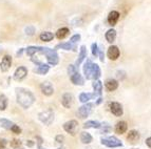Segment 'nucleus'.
<instances>
[{
    "instance_id": "39448f33",
    "label": "nucleus",
    "mask_w": 151,
    "mask_h": 149,
    "mask_svg": "<svg viewBox=\"0 0 151 149\" xmlns=\"http://www.w3.org/2000/svg\"><path fill=\"white\" fill-rule=\"evenodd\" d=\"M77 128H78V122L76 120H71V121L65 122V124H63V129L68 132V133L72 134V136H74L77 132Z\"/></svg>"
},
{
    "instance_id": "2f4dec72",
    "label": "nucleus",
    "mask_w": 151,
    "mask_h": 149,
    "mask_svg": "<svg viewBox=\"0 0 151 149\" xmlns=\"http://www.w3.org/2000/svg\"><path fill=\"white\" fill-rule=\"evenodd\" d=\"M6 106H8V98L4 94H1L0 96V110H5Z\"/></svg>"
},
{
    "instance_id": "6ab92c4d",
    "label": "nucleus",
    "mask_w": 151,
    "mask_h": 149,
    "mask_svg": "<svg viewBox=\"0 0 151 149\" xmlns=\"http://www.w3.org/2000/svg\"><path fill=\"white\" fill-rule=\"evenodd\" d=\"M93 88H94V94L96 96H101L103 92V83L99 80H94L93 82Z\"/></svg>"
},
{
    "instance_id": "6e6552de",
    "label": "nucleus",
    "mask_w": 151,
    "mask_h": 149,
    "mask_svg": "<svg viewBox=\"0 0 151 149\" xmlns=\"http://www.w3.org/2000/svg\"><path fill=\"white\" fill-rule=\"evenodd\" d=\"M93 65L94 63H92L91 60H87V62L83 65V74L87 80L92 79V72H93Z\"/></svg>"
},
{
    "instance_id": "79ce46f5",
    "label": "nucleus",
    "mask_w": 151,
    "mask_h": 149,
    "mask_svg": "<svg viewBox=\"0 0 151 149\" xmlns=\"http://www.w3.org/2000/svg\"><path fill=\"white\" fill-rule=\"evenodd\" d=\"M63 140H65V138H63V136H61V134H59V136H57V137L55 138V141L57 142V143H63Z\"/></svg>"
},
{
    "instance_id": "ea45409f",
    "label": "nucleus",
    "mask_w": 151,
    "mask_h": 149,
    "mask_svg": "<svg viewBox=\"0 0 151 149\" xmlns=\"http://www.w3.org/2000/svg\"><path fill=\"white\" fill-rule=\"evenodd\" d=\"M8 144V142L5 139H0V149H4L5 146Z\"/></svg>"
},
{
    "instance_id": "a878e982",
    "label": "nucleus",
    "mask_w": 151,
    "mask_h": 149,
    "mask_svg": "<svg viewBox=\"0 0 151 149\" xmlns=\"http://www.w3.org/2000/svg\"><path fill=\"white\" fill-rule=\"evenodd\" d=\"M56 48H61V50H76V45L71 42L61 43V44H58L56 46Z\"/></svg>"
},
{
    "instance_id": "473e14b6",
    "label": "nucleus",
    "mask_w": 151,
    "mask_h": 149,
    "mask_svg": "<svg viewBox=\"0 0 151 149\" xmlns=\"http://www.w3.org/2000/svg\"><path fill=\"white\" fill-rule=\"evenodd\" d=\"M20 145H21V142L19 141V140H17V139H14L12 142H11V147H12V148H14V149L19 148V147H20Z\"/></svg>"
},
{
    "instance_id": "de8ad7c7",
    "label": "nucleus",
    "mask_w": 151,
    "mask_h": 149,
    "mask_svg": "<svg viewBox=\"0 0 151 149\" xmlns=\"http://www.w3.org/2000/svg\"><path fill=\"white\" fill-rule=\"evenodd\" d=\"M38 148H39V149H43V148H41V147H40V146H39V147H38Z\"/></svg>"
},
{
    "instance_id": "0eeeda50",
    "label": "nucleus",
    "mask_w": 151,
    "mask_h": 149,
    "mask_svg": "<svg viewBox=\"0 0 151 149\" xmlns=\"http://www.w3.org/2000/svg\"><path fill=\"white\" fill-rule=\"evenodd\" d=\"M110 111L115 116V117H122L124 114L123 106L119 102H112L110 103Z\"/></svg>"
},
{
    "instance_id": "aec40b11",
    "label": "nucleus",
    "mask_w": 151,
    "mask_h": 149,
    "mask_svg": "<svg viewBox=\"0 0 151 149\" xmlns=\"http://www.w3.org/2000/svg\"><path fill=\"white\" fill-rule=\"evenodd\" d=\"M86 58H87V50H86V46H85V45H83V46L81 47L79 56H78V59H77V61H76V66L81 65V62H83Z\"/></svg>"
},
{
    "instance_id": "393cba45",
    "label": "nucleus",
    "mask_w": 151,
    "mask_h": 149,
    "mask_svg": "<svg viewBox=\"0 0 151 149\" xmlns=\"http://www.w3.org/2000/svg\"><path fill=\"white\" fill-rule=\"evenodd\" d=\"M69 33H70V31H69L68 28H61L57 31V33H56V37H57L59 40L65 39V38L69 35Z\"/></svg>"
},
{
    "instance_id": "f704fd0d",
    "label": "nucleus",
    "mask_w": 151,
    "mask_h": 149,
    "mask_svg": "<svg viewBox=\"0 0 151 149\" xmlns=\"http://www.w3.org/2000/svg\"><path fill=\"white\" fill-rule=\"evenodd\" d=\"M101 133H108V132L111 131V127L109 126V125H101Z\"/></svg>"
},
{
    "instance_id": "72a5a7b5",
    "label": "nucleus",
    "mask_w": 151,
    "mask_h": 149,
    "mask_svg": "<svg viewBox=\"0 0 151 149\" xmlns=\"http://www.w3.org/2000/svg\"><path fill=\"white\" fill-rule=\"evenodd\" d=\"M79 40H81V35H79V34H76V35L72 36V37L70 38V42L73 43V44H75V43L78 42Z\"/></svg>"
},
{
    "instance_id": "09e8293b",
    "label": "nucleus",
    "mask_w": 151,
    "mask_h": 149,
    "mask_svg": "<svg viewBox=\"0 0 151 149\" xmlns=\"http://www.w3.org/2000/svg\"><path fill=\"white\" fill-rule=\"evenodd\" d=\"M58 149H63V148H58Z\"/></svg>"
},
{
    "instance_id": "37998d69",
    "label": "nucleus",
    "mask_w": 151,
    "mask_h": 149,
    "mask_svg": "<svg viewBox=\"0 0 151 149\" xmlns=\"http://www.w3.org/2000/svg\"><path fill=\"white\" fill-rule=\"evenodd\" d=\"M99 53V60H101V62H104V60H105V55H104V52L103 50H98Z\"/></svg>"
},
{
    "instance_id": "bb28decb",
    "label": "nucleus",
    "mask_w": 151,
    "mask_h": 149,
    "mask_svg": "<svg viewBox=\"0 0 151 149\" xmlns=\"http://www.w3.org/2000/svg\"><path fill=\"white\" fill-rule=\"evenodd\" d=\"M101 124L97 121H88L83 124V128L85 129H88V128H101Z\"/></svg>"
},
{
    "instance_id": "423d86ee",
    "label": "nucleus",
    "mask_w": 151,
    "mask_h": 149,
    "mask_svg": "<svg viewBox=\"0 0 151 149\" xmlns=\"http://www.w3.org/2000/svg\"><path fill=\"white\" fill-rule=\"evenodd\" d=\"M92 107H93V105L90 104V103H85V105H83L81 107H79V108H78V111H77L78 116H79L81 119H85V118H87L89 114H91Z\"/></svg>"
},
{
    "instance_id": "f8f14e48",
    "label": "nucleus",
    "mask_w": 151,
    "mask_h": 149,
    "mask_svg": "<svg viewBox=\"0 0 151 149\" xmlns=\"http://www.w3.org/2000/svg\"><path fill=\"white\" fill-rule=\"evenodd\" d=\"M61 104L65 108H70L73 104V96L69 92H65L61 98Z\"/></svg>"
},
{
    "instance_id": "49530a36",
    "label": "nucleus",
    "mask_w": 151,
    "mask_h": 149,
    "mask_svg": "<svg viewBox=\"0 0 151 149\" xmlns=\"http://www.w3.org/2000/svg\"><path fill=\"white\" fill-rule=\"evenodd\" d=\"M1 50H2V48H1V47H0V53H1Z\"/></svg>"
},
{
    "instance_id": "cd10ccee",
    "label": "nucleus",
    "mask_w": 151,
    "mask_h": 149,
    "mask_svg": "<svg viewBox=\"0 0 151 149\" xmlns=\"http://www.w3.org/2000/svg\"><path fill=\"white\" fill-rule=\"evenodd\" d=\"M39 38H40L41 41H45V42H49V41H51V40L53 39L54 36L52 33L50 32H45V33H41V35L39 36Z\"/></svg>"
},
{
    "instance_id": "4be33fe9",
    "label": "nucleus",
    "mask_w": 151,
    "mask_h": 149,
    "mask_svg": "<svg viewBox=\"0 0 151 149\" xmlns=\"http://www.w3.org/2000/svg\"><path fill=\"white\" fill-rule=\"evenodd\" d=\"M49 70H50V66H49L48 64H42V63H40V64H38V67L35 68L34 72L38 74H45L49 72Z\"/></svg>"
},
{
    "instance_id": "9b49d317",
    "label": "nucleus",
    "mask_w": 151,
    "mask_h": 149,
    "mask_svg": "<svg viewBox=\"0 0 151 149\" xmlns=\"http://www.w3.org/2000/svg\"><path fill=\"white\" fill-rule=\"evenodd\" d=\"M139 139H141V134H139V132L137 131V130L132 129L127 134V141H128L129 143H131V144L137 143V141H139Z\"/></svg>"
},
{
    "instance_id": "4c0bfd02",
    "label": "nucleus",
    "mask_w": 151,
    "mask_h": 149,
    "mask_svg": "<svg viewBox=\"0 0 151 149\" xmlns=\"http://www.w3.org/2000/svg\"><path fill=\"white\" fill-rule=\"evenodd\" d=\"M11 130H12L14 133H17V134H19L21 132V129H20V127L19 126H17V125H13L12 126V128H11Z\"/></svg>"
},
{
    "instance_id": "f257e3e1",
    "label": "nucleus",
    "mask_w": 151,
    "mask_h": 149,
    "mask_svg": "<svg viewBox=\"0 0 151 149\" xmlns=\"http://www.w3.org/2000/svg\"><path fill=\"white\" fill-rule=\"evenodd\" d=\"M16 96H17V102L23 107L29 108L35 101L34 94L27 88H16Z\"/></svg>"
},
{
    "instance_id": "9d476101",
    "label": "nucleus",
    "mask_w": 151,
    "mask_h": 149,
    "mask_svg": "<svg viewBox=\"0 0 151 149\" xmlns=\"http://www.w3.org/2000/svg\"><path fill=\"white\" fill-rule=\"evenodd\" d=\"M27 74H28V70H27L24 66H19L17 70H16L15 74H14V80H16V81H21V80H23L27 77Z\"/></svg>"
},
{
    "instance_id": "c9c22d12",
    "label": "nucleus",
    "mask_w": 151,
    "mask_h": 149,
    "mask_svg": "<svg viewBox=\"0 0 151 149\" xmlns=\"http://www.w3.org/2000/svg\"><path fill=\"white\" fill-rule=\"evenodd\" d=\"M91 48H92V55L96 57V56L98 55V45L96 44V43H93L92 46H91Z\"/></svg>"
},
{
    "instance_id": "412c9836",
    "label": "nucleus",
    "mask_w": 151,
    "mask_h": 149,
    "mask_svg": "<svg viewBox=\"0 0 151 149\" xmlns=\"http://www.w3.org/2000/svg\"><path fill=\"white\" fill-rule=\"evenodd\" d=\"M116 39V31L114 28H110L106 33V40L109 43H113Z\"/></svg>"
},
{
    "instance_id": "a19ab883",
    "label": "nucleus",
    "mask_w": 151,
    "mask_h": 149,
    "mask_svg": "<svg viewBox=\"0 0 151 149\" xmlns=\"http://www.w3.org/2000/svg\"><path fill=\"white\" fill-rule=\"evenodd\" d=\"M116 77L119 78V79H121V80H123L124 78H125V72H123V70H121V72H116Z\"/></svg>"
},
{
    "instance_id": "5701e85b",
    "label": "nucleus",
    "mask_w": 151,
    "mask_h": 149,
    "mask_svg": "<svg viewBox=\"0 0 151 149\" xmlns=\"http://www.w3.org/2000/svg\"><path fill=\"white\" fill-rule=\"evenodd\" d=\"M92 140H93V138H92V136L89 132L83 131L81 133V141L83 144H90L91 142H92Z\"/></svg>"
},
{
    "instance_id": "2eb2a0df",
    "label": "nucleus",
    "mask_w": 151,
    "mask_h": 149,
    "mask_svg": "<svg viewBox=\"0 0 151 149\" xmlns=\"http://www.w3.org/2000/svg\"><path fill=\"white\" fill-rule=\"evenodd\" d=\"M119 19V13L117 11H112V12L109 13L108 15V22L111 26H114V25L117 23Z\"/></svg>"
},
{
    "instance_id": "7c9ffc66",
    "label": "nucleus",
    "mask_w": 151,
    "mask_h": 149,
    "mask_svg": "<svg viewBox=\"0 0 151 149\" xmlns=\"http://www.w3.org/2000/svg\"><path fill=\"white\" fill-rule=\"evenodd\" d=\"M13 125H14V124H13L11 121H9V120L0 119V126L3 127V128H5V129H11Z\"/></svg>"
},
{
    "instance_id": "f03ea898",
    "label": "nucleus",
    "mask_w": 151,
    "mask_h": 149,
    "mask_svg": "<svg viewBox=\"0 0 151 149\" xmlns=\"http://www.w3.org/2000/svg\"><path fill=\"white\" fill-rule=\"evenodd\" d=\"M40 53L45 54L47 56V59H48V62L51 65H57L59 62V58H58L57 53L55 50H51L49 47H42L40 50Z\"/></svg>"
},
{
    "instance_id": "20e7f679",
    "label": "nucleus",
    "mask_w": 151,
    "mask_h": 149,
    "mask_svg": "<svg viewBox=\"0 0 151 149\" xmlns=\"http://www.w3.org/2000/svg\"><path fill=\"white\" fill-rule=\"evenodd\" d=\"M38 117H39V120H40L45 125H50L54 120V112H53V110L48 109V110H45V111L40 112Z\"/></svg>"
},
{
    "instance_id": "c85d7f7f",
    "label": "nucleus",
    "mask_w": 151,
    "mask_h": 149,
    "mask_svg": "<svg viewBox=\"0 0 151 149\" xmlns=\"http://www.w3.org/2000/svg\"><path fill=\"white\" fill-rule=\"evenodd\" d=\"M41 48H42V47H40V46H29L28 48H27V54H28V56L32 57L35 53L40 52Z\"/></svg>"
},
{
    "instance_id": "ddd939ff",
    "label": "nucleus",
    "mask_w": 151,
    "mask_h": 149,
    "mask_svg": "<svg viewBox=\"0 0 151 149\" xmlns=\"http://www.w3.org/2000/svg\"><path fill=\"white\" fill-rule=\"evenodd\" d=\"M40 89L45 96H51V94H53V92H54L53 85L51 84L50 82H48V81H47V82L41 83Z\"/></svg>"
},
{
    "instance_id": "7ed1b4c3",
    "label": "nucleus",
    "mask_w": 151,
    "mask_h": 149,
    "mask_svg": "<svg viewBox=\"0 0 151 149\" xmlns=\"http://www.w3.org/2000/svg\"><path fill=\"white\" fill-rule=\"evenodd\" d=\"M101 144L105 146L109 147V148H116V147H122L123 143L121 142V140H119L116 137H108V138H103L101 140Z\"/></svg>"
},
{
    "instance_id": "c756f323",
    "label": "nucleus",
    "mask_w": 151,
    "mask_h": 149,
    "mask_svg": "<svg viewBox=\"0 0 151 149\" xmlns=\"http://www.w3.org/2000/svg\"><path fill=\"white\" fill-rule=\"evenodd\" d=\"M101 77V68L97 64L93 65V72H92V79L98 80V78Z\"/></svg>"
},
{
    "instance_id": "f3484780",
    "label": "nucleus",
    "mask_w": 151,
    "mask_h": 149,
    "mask_svg": "<svg viewBox=\"0 0 151 149\" xmlns=\"http://www.w3.org/2000/svg\"><path fill=\"white\" fill-rule=\"evenodd\" d=\"M70 78H71V81H72L73 84L81 85V86L85 84V80H83V78L81 77V74L78 72H75L72 76H70Z\"/></svg>"
},
{
    "instance_id": "dca6fc26",
    "label": "nucleus",
    "mask_w": 151,
    "mask_h": 149,
    "mask_svg": "<svg viewBox=\"0 0 151 149\" xmlns=\"http://www.w3.org/2000/svg\"><path fill=\"white\" fill-rule=\"evenodd\" d=\"M105 87H106V89L108 92H114L119 87V82L114 79H108L105 82Z\"/></svg>"
},
{
    "instance_id": "b1692460",
    "label": "nucleus",
    "mask_w": 151,
    "mask_h": 149,
    "mask_svg": "<svg viewBox=\"0 0 151 149\" xmlns=\"http://www.w3.org/2000/svg\"><path fill=\"white\" fill-rule=\"evenodd\" d=\"M95 98V94H89V92H81L79 94V101L81 103H87L89 100Z\"/></svg>"
},
{
    "instance_id": "4468645a",
    "label": "nucleus",
    "mask_w": 151,
    "mask_h": 149,
    "mask_svg": "<svg viewBox=\"0 0 151 149\" xmlns=\"http://www.w3.org/2000/svg\"><path fill=\"white\" fill-rule=\"evenodd\" d=\"M11 65H12V58L8 55L4 56V57L2 58L1 63H0V68H1V70H2V72H8V70H10Z\"/></svg>"
},
{
    "instance_id": "58836bf2",
    "label": "nucleus",
    "mask_w": 151,
    "mask_h": 149,
    "mask_svg": "<svg viewBox=\"0 0 151 149\" xmlns=\"http://www.w3.org/2000/svg\"><path fill=\"white\" fill-rule=\"evenodd\" d=\"M25 32H27V34L28 35H33L34 34V32H35V28H33V26H28V28H25Z\"/></svg>"
},
{
    "instance_id": "a18cd8bd",
    "label": "nucleus",
    "mask_w": 151,
    "mask_h": 149,
    "mask_svg": "<svg viewBox=\"0 0 151 149\" xmlns=\"http://www.w3.org/2000/svg\"><path fill=\"white\" fill-rule=\"evenodd\" d=\"M27 145H28L29 147H32L33 145H34V143H33L32 141H28V142H27Z\"/></svg>"
},
{
    "instance_id": "8fccbe9b",
    "label": "nucleus",
    "mask_w": 151,
    "mask_h": 149,
    "mask_svg": "<svg viewBox=\"0 0 151 149\" xmlns=\"http://www.w3.org/2000/svg\"><path fill=\"white\" fill-rule=\"evenodd\" d=\"M132 149H135V148H132Z\"/></svg>"
},
{
    "instance_id": "a211bd4d",
    "label": "nucleus",
    "mask_w": 151,
    "mask_h": 149,
    "mask_svg": "<svg viewBox=\"0 0 151 149\" xmlns=\"http://www.w3.org/2000/svg\"><path fill=\"white\" fill-rule=\"evenodd\" d=\"M128 129V125H127V122L125 121H119L116 123L115 125V132L117 134H123L127 131Z\"/></svg>"
},
{
    "instance_id": "e433bc0d",
    "label": "nucleus",
    "mask_w": 151,
    "mask_h": 149,
    "mask_svg": "<svg viewBox=\"0 0 151 149\" xmlns=\"http://www.w3.org/2000/svg\"><path fill=\"white\" fill-rule=\"evenodd\" d=\"M75 72H77V70H76V66H74V65H69V67H68L69 76H72Z\"/></svg>"
},
{
    "instance_id": "1a4fd4ad",
    "label": "nucleus",
    "mask_w": 151,
    "mask_h": 149,
    "mask_svg": "<svg viewBox=\"0 0 151 149\" xmlns=\"http://www.w3.org/2000/svg\"><path fill=\"white\" fill-rule=\"evenodd\" d=\"M121 55V52H119V48L116 45H112L108 48V52H107V56H108L109 59L115 61L117 58Z\"/></svg>"
},
{
    "instance_id": "c03bdc74",
    "label": "nucleus",
    "mask_w": 151,
    "mask_h": 149,
    "mask_svg": "<svg viewBox=\"0 0 151 149\" xmlns=\"http://www.w3.org/2000/svg\"><path fill=\"white\" fill-rule=\"evenodd\" d=\"M146 145L149 147V148H151V137L148 138V139H146Z\"/></svg>"
}]
</instances>
